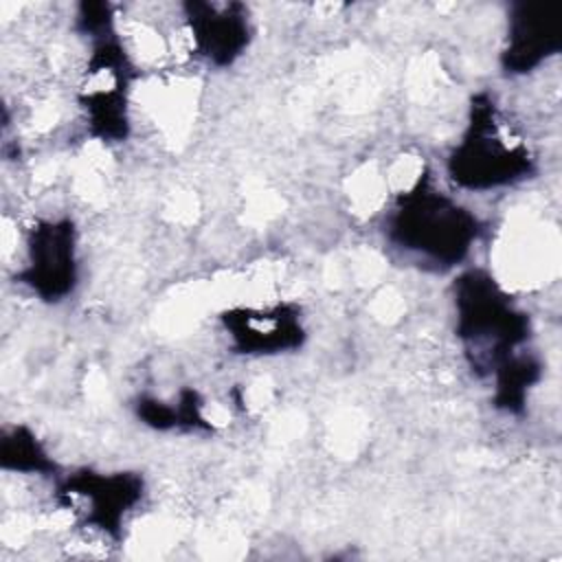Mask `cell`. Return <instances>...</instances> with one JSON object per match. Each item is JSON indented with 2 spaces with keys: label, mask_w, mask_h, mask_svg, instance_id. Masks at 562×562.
<instances>
[{
  "label": "cell",
  "mask_w": 562,
  "mask_h": 562,
  "mask_svg": "<svg viewBox=\"0 0 562 562\" xmlns=\"http://www.w3.org/2000/svg\"><path fill=\"white\" fill-rule=\"evenodd\" d=\"M384 235L397 250L439 270L463 263L483 235L481 217L435 187L428 171L402 191L384 220Z\"/></svg>",
  "instance_id": "obj_1"
},
{
  "label": "cell",
  "mask_w": 562,
  "mask_h": 562,
  "mask_svg": "<svg viewBox=\"0 0 562 562\" xmlns=\"http://www.w3.org/2000/svg\"><path fill=\"white\" fill-rule=\"evenodd\" d=\"M454 336L470 369L485 378L531 338V318L485 268H465L452 281Z\"/></svg>",
  "instance_id": "obj_2"
},
{
  "label": "cell",
  "mask_w": 562,
  "mask_h": 562,
  "mask_svg": "<svg viewBox=\"0 0 562 562\" xmlns=\"http://www.w3.org/2000/svg\"><path fill=\"white\" fill-rule=\"evenodd\" d=\"M448 178L463 191H492L518 184L536 173V158L522 140L503 132L496 101L476 92L468 105V123L446 158Z\"/></svg>",
  "instance_id": "obj_3"
},
{
  "label": "cell",
  "mask_w": 562,
  "mask_h": 562,
  "mask_svg": "<svg viewBox=\"0 0 562 562\" xmlns=\"http://www.w3.org/2000/svg\"><path fill=\"white\" fill-rule=\"evenodd\" d=\"M15 281L44 303L68 299L79 281L77 226L70 217L35 220L26 233V263Z\"/></svg>",
  "instance_id": "obj_4"
},
{
  "label": "cell",
  "mask_w": 562,
  "mask_h": 562,
  "mask_svg": "<svg viewBox=\"0 0 562 562\" xmlns=\"http://www.w3.org/2000/svg\"><path fill=\"white\" fill-rule=\"evenodd\" d=\"M145 481L138 472H97L81 468L66 474L57 485V498L61 503L81 498L86 512L81 518L83 527L97 529L110 540L123 538L125 516L143 501Z\"/></svg>",
  "instance_id": "obj_5"
},
{
  "label": "cell",
  "mask_w": 562,
  "mask_h": 562,
  "mask_svg": "<svg viewBox=\"0 0 562 562\" xmlns=\"http://www.w3.org/2000/svg\"><path fill=\"white\" fill-rule=\"evenodd\" d=\"M231 349L241 356H279L303 347L307 331L301 307L274 303L268 307H231L220 314Z\"/></svg>",
  "instance_id": "obj_6"
},
{
  "label": "cell",
  "mask_w": 562,
  "mask_h": 562,
  "mask_svg": "<svg viewBox=\"0 0 562 562\" xmlns=\"http://www.w3.org/2000/svg\"><path fill=\"white\" fill-rule=\"evenodd\" d=\"M193 50L217 68L233 66L252 42V22L241 2L189 0L182 4Z\"/></svg>",
  "instance_id": "obj_7"
},
{
  "label": "cell",
  "mask_w": 562,
  "mask_h": 562,
  "mask_svg": "<svg viewBox=\"0 0 562 562\" xmlns=\"http://www.w3.org/2000/svg\"><path fill=\"white\" fill-rule=\"evenodd\" d=\"M562 48L558 24L542 9L514 2L507 13V33L501 48V70L522 77L538 70Z\"/></svg>",
  "instance_id": "obj_8"
},
{
  "label": "cell",
  "mask_w": 562,
  "mask_h": 562,
  "mask_svg": "<svg viewBox=\"0 0 562 562\" xmlns=\"http://www.w3.org/2000/svg\"><path fill=\"white\" fill-rule=\"evenodd\" d=\"M127 86H94L79 97L88 134L101 143H123L130 136Z\"/></svg>",
  "instance_id": "obj_9"
},
{
  "label": "cell",
  "mask_w": 562,
  "mask_h": 562,
  "mask_svg": "<svg viewBox=\"0 0 562 562\" xmlns=\"http://www.w3.org/2000/svg\"><path fill=\"white\" fill-rule=\"evenodd\" d=\"M542 360L533 351L518 349L507 356L494 371L492 404L507 415H522L527 411L529 391L542 380Z\"/></svg>",
  "instance_id": "obj_10"
},
{
  "label": "cell",
  "mask_w": 562,
  "mask_h": 562,
  "mask_svg": "<svg viewBox=\"0 0 562 562\" xmlns=\"http://www.w3.org/2000/svg\"><path fill=\"white\" fill-rule=\"evenodd\" d=\"M0 465L4 472L40 474V476L57 474V463L46 452V448L37 439V435L24 424L11 426L2 432Z\"/></svg>",
  "instance_id": "obj_11"
},
{
  "label": "cell",
  "mask_w": 562,
  "mask_h": 562,
  "mask_svg": "<svg viewBox=\"0 0 562 562\" xmlns=\"http://www.w3.org/2000/svg\"><path fill=\"white\" fill-rule=\"evenodd\" d=\"M134 413L145 426H149L154 430L167 432V430L178 428V417H176V404L173 402H162V400H156L151 395H140L134 402Z\"/></svg>",
  "instance_id": "obj_12"
}]
</instances>
